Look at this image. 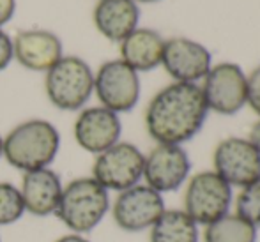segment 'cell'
Returning a JSON list of instances; mask_svg holds the SVG:
<instances>
[{"label":"cell","instance_id":"obj_12","mask_svg":"<svg viewBox=\"0 0 260 242\" xmlns=\"http://www.w3.org/2000/svg\"><path fill=\"white\" fill-rule=\"evenodd\" d=\"M211 60V51L197 41L186 38L165 41L161 64L177 83H197L204 80L212 67Z\"/></svg>","mask_w":260,"mask_h":242},{"label":"cell","instance_id":"obj_29","mask_svg":"<svg viewBox=\"0 0 260 242\" xmlns=\"http://www.w3.org/2000/svg\"><path fill=\"white\" fill-rule=\"evenodd\" d=\"M0 242H2V239H0Z\"/></svg>","mask_w":260,"mask_h":242},{"label":"cell","instance_id":"obj_24","mask_svg":"<svg viewBox=\"0 0 260 242\" xmlns=\"http://www.w3.org/2000/svg\"><path fill=\"white\" fill-rule=\"evenodd\" d=\"M16 11V0H0V27L6 25Z\"/></svg>","mask_w":260,"mask_h":242},{"label":"cell","instance_id":"obj_4","mask_svg":"<svg viewBox=\"0 0 260 242\" xmlns=\"http://www.w3.org/2000/svg\"><path fill=\"white\" fill-rule=\"evenodd\" d=\"M45 89L55 108L75 112L83 108L94 92V75L80 57H62L46 71Z\"/></svg>","mask_w":260,"mask_h":242},{"label":"cell","instance_id":"obj_7","mask_svg":"<svg viewBox=\"0 0 260 242\" xmlns=\"http://www.w3.org/2000/svg\"><path fill=\"white\" fill-rule=\"evenodd\" d=\"M94 90L101 106L113 113L131 112L140 99V78L124 60H108L94 76Z\"/></svg>","mask_w":260,"mask_h":242},{"label":"cell","instance_id":"obj_13","mask_svg":"<svg viewBox=\"0 0 260 242\" xmlns=\"http://www.w3.org/2000/svg\"><path fill=\"white\" fill-rule=\"evenodd\" d=\"M75 140L83 150L90 154H101L115 145L122 133V124L117 113L105 106L85 108L75 122Z\"/></svg>","mask_w":260,"mask_h":242},{"label":"cell","instance_id":"obj_10","mask_svg":"<svg viewBox=\"0 0 260 242\" xmlns=\"http://www.w3.org/2000/svg\"><path fill=\"white\" fill-rule=\"evenodd\" d=\"M214 171L232 188L260 179V152L244 138H226L214 150Z\"/></svg>","mask_w":260,"mask_h":242},{"label":"cell","instance_id":"obj_27","mask_svg":"<svg viewBox=\"0 0 260 242\" xmlns=\"http://www.w3.org/2000/svg\"><path fill=\"white\" fill-rule=\"evenodd\" d=\"M2 152H4V138L0 136V157H2Z\"/></svg>","mask_w":260,"mask_h":242},{"label":"cell","instance_id":"obj_16","mask_svg":"<svg viewBox=\"0 0 260 242\" xmlns=\"http://www.w3.org/2000/svg\"><path fill=\"white\" fill-rule=\"evenodd\" d=\"M140 9L135 0H100L94 9L96 28L108 41L122 43L138 28Z\"/></svg>","mask_w":260,"mask_h":242},{"label":"cell","instance_id":"obj_9","mask_svg":"<svg viewBox=\"0 0 260 242\" xmlns=\"http://www.w3.org/2000/svg\"><path fill=\"white\" fill-rule=\"evenodd\" d=\"M200 89L207 108L219 115H236L246 105V75L232 62L211 67Z\"/></svg>","mask_w":260,"mask_h":242},{"label":"cell","instance_id":"obj_5","mask_svg":"<svg viewBox=\"0 0 260 242\" xmlns=\"http://www.w3.org/2000/svg\"><path fill=\"white\" fill-rule=\"evenodd\" d=\"M234 201L232 186L216 171H200L193 175L184 193V212L197 225H211L229 214Z\"/></svg>","mask_w":260,"mask_h":242},{"label":"cell","instance_id":"obj_25","mask_svg":"<svg viewBox=\"0 0 260 242\" xmlns=\"http://www.w3.org/2000/svg\"><path fill=\"white\" fill-rule=\"evenodd\" d=\"M248 140H250V144L260 152V120L253 124V127H251V131H250V138H248Z\"/></svg>","mask_w":260,"mask_h":242},{"label":"cell","instance_id":"obj_22","mask_svg":"<svg viewBox=\"0 0 260 242\" xmlns=\"http://www.w3.org/2000/svg\"><path fill=\"white\" fill-rule=\"evenodd\" d=\"M246 102L260 115V65L246 76Z\"/></svg>","mask_w":260,"mask_h":242},{"label":"cell","instance_id":"obj_8","mask_svg":"<svg viewBox=\"0 0 260 242\" xmlns=\"http://www.w3.org/2000/svg\"><path fill=\"white\" fill-rule=\"evenodd\" d=\"M165 211L167 207L163 194L147 184H137L126 191H120L112 205L115 225L129 233L151 230Z\"/></svg>","mask_w":260,"mask_h":242},{"label":"cell","instance_id":"obj_23","mask_svg":"<svg viewBox=\"0 0 260 242\" xmlns=\"http://www.w3.org/2000/svg\"><path fill=\"white\" fill-rule=\"evenodd\" d=\"M13 60V39L0 28V71L7 67Z\"/></svg>","mask_w":260,"mask_h":242},{"label":"cell","instance_id":"obj_28","mask_svg":"<svg viewBox=\"0 0 260 242\" xmlns=\"http://www.w3.org/2000/svg\"><path fill=\"white\" fill-rule=\"evenodd\" d=\"M135 2H144V4H152V2H157V0H135Z\"/></svg>","mask_w":260,"mask_h":242},{"label":"cell","instance_id":"obj_20","mask_svg":"<svg viewBox=\"0 0 260 242\" xmlns=\"http://www.w3.org/2000/svg\"><path fill=\"white\" fill-rule=\"evenodd\" d=\"M25 214L20 188L11 182H0V226L16 223Z\"/></svg>","mask_w":260,"mask_h":242},{"label":"cell","instance_id":"obj_6","mask_svg":"<svg viewBox=\"0 0 260 242\" xmlns=\"http://www.w3.org/2000/svg\"><path fill=\"white\" fill-rule=\"evenodd\" d=\"M144 164L145 156L137 145L117 142L105 152L98 154L92 166V179H96L106 191H126L140 184Z\"/></svg>","mask_w":260,"mask_h":242},{"label":"cell","instance_id":"obj_19","mask_svg":"<svg viewBox=\"0 0 260 242\" xmlns=\"http://www.w3.org/2000/svg\"><path fill=\"white\" fill-rule=\"evenodd\" d=\"M206 242H257V228L237 214H225L206 226Z\"/></svg>","mask_w":260,"mask_h":242},{"label":"cell","instance_id":"obj_1","mask_svg":"<svg viewBox=\"0 0 260 242\" xmlns=\"http://www.w3.org/2000/svg\"><path fill=\"white\" fill-rule=\"evenodd\" d=\"M207 112L197 83L175 82L151 99L145 110V127L157 145H181L202 129Z\"/></svg>","mask_w":260,"mask_h":242},{"label":"cell","instance_id":"obj_14","mask_svg":"<svg viewBox=\"0 0 260 242\" xmlns=\"http://www.w3.org/2000/svg\"><path fill=\"white\" fill-rule=\"evenodd\" d=\"M62 189L64 184L60 177L50 168L25 171L20 188L25 212L36 218H46L55 214L62 196Z\"/></svg>","mask_w":260,"mask_h":242},{"label":"cell","instance_id":"obj_15","mask_svg":"<svg viewBox=\"0 0 260 242\" xmlns=\"http://www.w3.org/2000/svg\"><path fill=\"white\" fill-rule=\"evenodd\" d=\"M13 58L30 71H48L62 58V43L50 30H21L13 39Z\"/></svg>","mask_w":260,"mask_h":242},{"label":"cell","instance_id":"obj_17","mask_svg":"<svg viewBox=\"0 0 260 242\" xmlns=\"http://www.w3.org/2000/svg\"><path fill=\"white\" fill-rule=\"evenodd\" d=\"M165 41L156 30L137 28L120 43V60L135 71H152L161 64Z\"/></svg>","mask_w":260,"mask_h":242},{"label":"cell","instance_id":"obj_11","mask_svg":"<svg viewBox=\"0 0 260 242\" xmlns=\"http://www.w3.org/2000/svg\"><path fill=\"white\" fill-rule=\"evenodd\" d=\"M191 163L181 145H157L145 156V184L157 193H174L188 181Z\"/></svg>","mask_w":260,"mask_h":242},{"label":"cell","instance_id":"obj_21","mask_svg":"<svg viewBox=\"0 0 260 242\" xmlns=\"http://www.w3.org/2000/svg\"><path fill=\"white\" fill-rule=\"evenodd\" d=\"M236 214L246 219L255 228L260 226V179L241 188L236 198Z\"/></svg>","mask_w":260,"mask_h":242},{"label":"cell","instance_id":"obj_26","mask_svg":"<svg viewBox=\"0 0 260 242\" xmlns=\"http://www.w3.org/2000/svg\"><path fill=\"white\" fill-rule=\"evenodd\" d=\"M55 242H90L87 237H83L82 233H68V235H62V237H58Z\"/></svg>","mask_w":260,"mask_h":242},{"label":"cell","instance_id":"obj_18","mask_svg":"<svg viewBox=\"0 0 260 242\" xmlns=\"http://www.w3.org/2000/svg\"><path fill=\"white\" fill-rule=\"evenodd\" d=\"M199 225L184 211H165L152 225L149 242H199Z\"/></svg>","mask_w":260,"mask_h":242},{"label":"cell","instance_id":"obj_3","mask_svg":"<svg viewBox=\"0 0 260 242\" xmlns=\"http://www.w3.org/2000/svg\"><path fill=\"white\" fill-rule=\"evenodd\" d=\"M110 211L108 191L92 177H78L68 182L55 216L73 233H89Z\"/></svg>","mask_w":260,"mask_h":242},{"label":"cell","instance_id":"obj_2","mask_svg":"<svg viewBox=\"0 0 260 242\" xmlns=\"http://www.w3.org/2000/svg\"><path fill=\"white\" fill-rule=\"evenodd\" d=\"M60 149V134L52 122L32 119L18 124L4 138L2 156L11 166L25 171L48 168Z\"/></svg>","mask_w":260,"mask_h":242}]
</instances>
